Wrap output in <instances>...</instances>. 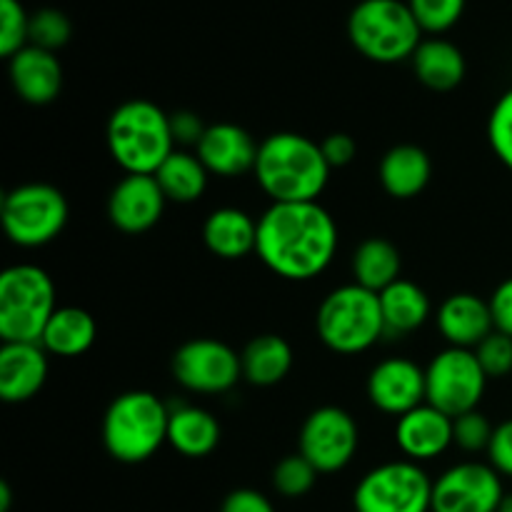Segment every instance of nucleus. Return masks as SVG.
Instances as JSON below:
<instances>
[{"label": "nucleus", "mask_w": 512, "mask_h": 512, "mask_svg": "<svg viewBox=\"0 0 512 512\" xmlns=\"http://www.w3.org/2000/svg\"><path fill=\"white\" fill-rule=\"evenodd\" d=\"M220 512H275L273 503L253 488H238L223 500Z\"/></svg>", "instance_id": "4c0bfd02"}, {"label": "nucleus", "mask_w": 512, "mask_h": 512, "mask_svg": "<svg viewBox=\"0 0 512 512\" xmlns=\"http://www.w3.org/2000/svg\"><path fill=\"white\" fill-rule=\"evenodd\" d=\"M355 512H433V480L420 463L393 460L363 475L353 493Z\"/></svg>", "instance_id": "1a4fd4ad"}, {"label": "nucleus", "mask_w": 512, "mask_h": 512, "mask_svg": "<svg viewBox=\"0 0 512 512\" xmlns=\"http://www.w3.org/2000/svg\"><path fill=\"white\" fill-rule=\"evenodd\" d=\"M108 150L125 175H155L175 150L170 115L143 98L118 105L108 120Z\"/></svg>", "instance_id": "7ed1b4c3"}, {"label": "nucleus", "mask_w": 512, "mask_h": 512, "mask_svg": "<svg viewBox=\"0 0 512 512\" xmlns=\"http://www.w3.org/2000/svg\"><path fill=\"white\" fill-rule=\"evenodd\" d=\"M488 140L500 163L512 173V88L500 95L488 118Z\"/></svg>", "instance_id": "72a5a7b5"}, {"label": "nucleus", "mask_w": 512, "mask_h": 512, "mask_svg": "<svg viewBox=\"0 0 512 512\" xmlns=\"http://www.w3.org/2000/svg\"><path fill=\"white\" fill-rule=\"evenodd\" d=\"M10 503H13V493H10V485L0 483V512H10Z\"/></svg>", "instance_id": "79ce46f5"}, {"label": "nucleus", "mask_w": 512, "mask_h": 512, "mask_svg": "<svg viewBox=\"0 0 512 512\" xmlns=\"http://www.w3.org/2000/svg\"><path fill=\"white\" fill-rule=\"evenodd\" d=\"M323 148L325 160H328L330 168H345V165L353 163L355 153H358V143L350 138L348 133H333L320 143Z\"/></svg>", "instance_id": "58836bf2"}, {"label": "nucleus", "mask_w": 512, "mask_h": 512, "mask_svg": "<svg viewBox=\"0 0 512 512\" xmlns=\"http://www.w3.org/2000/svg\"><path fill=\"white\" fill-rule=\"evenodd\" d=\"M243 378L258 388H270L288 378L293 368V348L285 338L275 333L258 335L240 353Z\"/></svg>", "instance_id": "b1692460"}, {"label": "nucleus", "mask_w": 512, "mask_h": 512, "mask_svg": "<svg viewBox=\"0 0 512 512\" xmlns=\"http://www.w3.org/2000/svg\"><path fill=\"white\" fill-rule=\"evenodd\" d=\"M368 398L388 415H405L425 398V368L408 358H388L375 365L368 375Z\"/></svg>", "instance_id": "4468645a"}, {"label": "nucleus", "mask_w": 512, "mask_h": 512, "mask_svg": "<svg viewBox=\"0 0 512 512\" xmlns=\"http://www.w3.org/2000/svg\"><path fill=\"white\" fill-rule=\"evenodd\" d=\"M330 170L320 143L300 133H273L260 143L253 173L273 203H313Z\"/></svg>", "instance_id": "f03ea898"}, {"label": "nucleus", "mask_w": 512, "mask_h": 512, "mask_svg": "<svg viewBox=\"0 0 512 512\" xmlns=\"http://www.w3.org/2000/svg\"><path fill=\"white\" fill-rule=\"evenodd\" d=\"M503 475L490 463H458L433 483V512H498Z\"/></svg>", "instance_id": "ddd939ff"}, {"label": "nucleus", "mask_w": 512, "mask_h": 512, "mask_svg": "<svg viewBox=\"0 0 512 512\" xmlns=\"http://www.w3.org/2000/svg\"><path fill=\"white\" fill-rule=\"evenodd\" d=\"M395 443L413 463L440 458L453 445V418L430 403L418 405L398 418Z\"/></svg>", "instance_id": "f3484780"}, {"label": "nucleus", "mask_w": 512, "mask_h": 512, "mask_svg": "<svg viewBox=\"0 0 512 512\" xmlns=\"http://www.w3.org/2000/svg\"><path fill=\"white\" fill-rule=\"evenodd\" d=\"M423 33L440 35L453 28L465 13V0H408Z\"/></svg>", "instance_id": "2f4dec72"}, {"label": "nucleus", "mask_w": 512, "mask_h": 512, "mask_svg": "<svg viewBox=\"0 0 512 512\" xmlns=\"http://www.w3.org/2000/svg\"><path fill=\"white\" fill-rule=\"evenodd\" d=\"M353 48L373 63H400L413 58L423 43V28L408 0H360L348 18Z\"/></svg>", "instance_id": "39448f33"}, {"label": "nucleus", "mask_w": 512, "mask_h": 512, "mask_svg": "<svg viewBox=\"0 0 512 512\" xmlns=\"http://www.w3.org/2000/svg\"><path fill=\"white\" fill-rule=\"evenodd\" d=\"M318 475L320 473L313 468V463L308 458L295 453L275 465L273 485L283 498H303V495H308L313 490Z\"/></svg>", "instance_id": "7c9ffc66"}, {"label": "nucleus", "mask_w": 512, "mask_h": 512, "mask_svg": "<svg viewBox=\"0 0 512 512\" xmlns=\"http://www.w3.org/2000/svg\"><path fill=\"white\" fill-rule=\"evenodd\" d=\"M220 443V423L213 413L195 405L170 408L168 445L185 458H205Z\"/></svg>", "instance_id": "5701e85b"}, {"label": "nucleus", "mask_w": 512, "mask_h": 512, "mask_svg": "<svg viewBox=\"0 0 512 512\" xmlns=\"http://www.w3.org/2000/svg\"><path fill=\"white\" fill-rule=\"evenodd\" d=\"M315 328L325 348L333 353H365L385 335L380 295L358 283L340 285L320 303Z\"/></svg>", "instance_id": "423d86ee"}, {"label": "nucleus", "mask_w": 512, "mask_h": 512, "mask_svg": "<svg viewBox=\"0 0 512 512\" xmlns=\"http://www.w3.org/2000/svg\"><path fill=\"white\" fill-rule=\"evenodd\" d=\"M435 323L448 345L465 350H475L495 330L490 303L475 293H455L445 298Z\"/></svg>", "instance_id": "aec40b11"}, {"label": "nucleus", "mask_w": 512, "mask_h": 512, "mask_svg": "<svg viewBox=\"0 0 512 512\" xmlns=\"http://www.w3.org/2000/svg\"><path fill=\"white\" fill-rule=\"evenodd\" d=\"M380 185L385 188V193L393 195L398 200L415 198V195L423 193L430 183V175H433V165H430L428 153L418 145H395L380 160Z\"/></svg>", "instance_id": "4be33fe9"}, {"label": "nucleus", "mask_w": 512, "mask_h": 512, "mask_svg": "<svg viewBox=\"0 0 512 512\" xmlns=\"http://www.w3.org/2000/svg\"><path fill=\"white\" fill-rule=\"evenodd\" d=\"M170 128H173L175 143L198 145L208 125H203V120L195 113H190V110H180V113L170 115Z\"/></svg>", "instance_id": "a19ab883"}, {"label": "nucleus", "mask_w": 512, "mask_h": 512, "mask_svg": "<svg viewBox=\"0 0 512 512\" xmlns=\"http://www.w3.org/2000/svg\"><path fill=\"white\" fill-rule=\"evenodd\" d=\"M168 198L155 175H125L108 200L110 223L128 235H140L158 225Z\"/></svg>", "instance_id": "2eb2a0df"}, {"label": "nucleus", "mask_w": 512, "mask_h": 512, "mask_svg": "<svg viewBox=\"0 0 512 512\" xmlns=\"http://www.w3.org/2000/svg\"><path fill=\"white\" fill-rule=\"evenodd\" d=\"M48 380V353L40 343H3L0 348V398L25 403Z\"/></svg>", "instance_id": "6ab92c4d"}, {"label": "nucleus", "mask_w": 512, "mask_h": 512, "mask_svg": "<svg viewBox=\"0 0 512 512\" xmlns=\"http://www.w3.org/2000/svg\"><path fill=\"white\" fill-rule=\"evenodd\" d=\"M98 335L95 318L83 308H58L43 330L40 345L58 358H78L88 353Z\"/></svg>", "instance_id": "bb28decb"}, {"label": "nucleus", "mask_w": 512, "mask_h": 512, "mask_svg": "<svg viewBox=\"0 0 512 512\" xmlns=\"http://www.w3.org/2000/svg\"><path fill=\"white\" fill-rule=\"evenodd\" d=\"M3 230L20 248H40L63 233L68 223V200L55 185L25 183L3 198Z\"/></svg>", "instance_id": "6e6552de"}, {"label": "nucleus", "mask_w": 512, "mask_h": 512, "mask_svg": "<svg viewBox=\"0 0 512 512\" xmlns=\"http://www.w3.org/2000/svg\"><path fill=\"white\" fill-rule=\"evenodd\" d=\"M493 433L495 428L490 425V420L483 413H478V410H470V413L453 418V445H458L465 453L488 450Z\"/></svg>", "instance_id": "f704fd0d"}, {"label": "nucleus", "mask_w": 512, "mask_h": 512, "mask_svg": "<svg viewBox=\"0 0 512 512\" xmlns=\"http://www.w3.org/2000/svg\"><path fill=\"white\" fill-rule=\"evenodd\" d=\"M488 380L483 365L475 358V350L448 345L425 368V398L433 408L458 418L478 410Z\"/></svg>", "instance_id": "9d476101"}, {"label": "nucleus", "mask_w": 512, "mask_h": 512, "mask_svg": "<svg viewBox=\"0 0 512 512\" xmlns=\"http://www.w3.org/2000/svg\"><path fill=\"white\" fill-rule=\"evenodd\" d=\"M413 70L420 83L430 90H453L465 78V55L445 38H428L413 53Z\"/></svg>", "instance_id": "393cba45"}, {"label": "nucleus", "mask_w": 512, "mask_h": 512, "mask_svg": "<svg viewBox=\"0 0 512 512\" xmlns=\"http://www.w3.org/2000/svg\"><path fill=\"white\" fill-rule=\"evenodd\" d=\"M73 35V25H70L68 15L58 8H40L30 15L28 28V45L43 48L55 53L63 48Z\"/></svg>", "instance_id": "c756f323"}, {"label": "nucleus", "mask_w": 512, "mask_h": 512, "mask_svg": "<svg viewBox=\"0 0 512 512\" xmlns=\"http://www.w3.org/2000/svg\"><path fill=\"white\" fill-rule=\"evenodd\" d=\"M170 408L148 390H130L108 405L103 445L118 463H145L168 443Z\"/></svg>", "instance_id": "20e7f679"}, {"label": "nucleus", "mask_w": 512, "mask_h": 512, "mask_svg": "<svg viewBox=\"0 0 512 512\" xmlns=\"http://www.w3.org/2000/svg\"><path fill=\"white\" fill-rule=\"evenodd\" d=\"M380 295V310L385 320V335H408L423 328L430 318V298L413 280H395Z\"/></svg>", "instance_id": "a878e982"}, {"label": "nucleus", "mask_w": 512, "mask_h": 512, "mask_svg": "<svg viewBox=\"0 0 512 512\" xmlns=\"http://www.w3.org/2000/svg\"><path fill=\"white\" fill-rule=\"evenodd\" d=\"M203 243L223 260L245 258L258 245V220L240 208L213 210L203 223Z\"/></svg>", "instance_id": "412c9836"}, {"label": "nucleus", "mask_w": 512, "mask_h": 512, "mask_svg": "<svg viewBox=\"0 0 512 512\" xmlns=\"http://www.w3.org/2000/svg\"><path fill=\"white\" fill-rule=\"evenodd\" d=\"M498 512H512V493H510V495H505L503 503H500Z\"/></svg>", "instance_id": "37998d69"}, {"label": "nucleus", "mask_w": 512, "mask_h": 512, "mask_svg": "<svg viewBox=\"0 0 512 512\" xmlns=\"http://www.w3.org/2000/svg\"><path fill=\"white\" fill-rule=\"evenodd\" d=\"M258 148L253 135L235 123L208 125L200 143L195 145V155L203 160L210 175L218 178H238V175L255 170Z\"/></svg>", "instance_id": "dca6fc26"}, {"label": "nucleus", "mask_w": 512, "mask_h": 512, "mask_svg": "<svg viewBox=\"0 0 512 512\" xmlns=\"http://www.w3.org/2000/svg\"><path fill=\"white\" fill-rule=\"evenodd\" d=\"M400 268H403V260H400L398 248L385 238H368L353 253L355 283L373 293H383L395 280H400Z\"/></svg>", "instance_id": "cd10ccee"}, {"label": "nucleus", "mask_w": 512, "mask_h": 512, "mask_svg": "<svg viewBox=\"0 0 512 512\" xmlns=\"http://www.w3.org/2000/svg\"><path fill=\"white\" fill-rule=\"evenodd\" d=\"M338 225L313 203H273L258 220L255 253L265 268L285 280H313L333 263Z\"/></svg>", "instance_id": "f257e3e1"}, {"label": "nucleus", "mask_w": 512, "mask_h": 512, "mask_svg": "<svg viewBox=\"0 0 512 512\" xmlns=\"http://www.w3.org/2000/svg\"><path fill=\"white\" fill-rule=\"evenodd\" d=\"M10 83L20 100L30 105H48L63 90V65L50 50L25 45L10 58Z\"/></svg>", "instance_id": "a211bd4d"}, {"label": "nucleus", "mask_w": 512, "mask_h": 512, "mask_svg": "<svg viewBox=\"0 0 512 512\" xmlns=\"http://www.w3.org/2000/svg\"><path fill=\"white\" fill-rule=\"evenodd\" d=\"M55 285L43 268L13 265L0 275V338L3 343H40L55 313Z\"/></svg>", "instance_id": "0eeeda50"}, {"label": "nucleus", "mask_w": 512, "mask_h": 512, "mask_svg": "<svg viewBox=\"0 0 512 512\" xmlns=\"http://www.w3.org/2000/svg\"><path fill=\"white\" fill-rule=\"evenodd\" d=\"M173 375L190 393L218 395L243 378V365L230 345L213 338H195L175 350Z\"/></svg>", "instance_id": "f8f14e48"}, {"label": "nucleus", "mask_w": 512, "mask_h": 512, "mask_svg": "<svg viewBox=\"0 0 512 512\" xmlns=\"http://www.w3.org/2000/svg\"><path fill=\"white\" fill-rule=\"evenodd\" d=\"M475 358L483 365L488 378H505L512 373V338L493 330L483 343L475 348Z\"/></svg>", "instance_id": "c9c22d12"}, {"label": "nucleus", "mask_w": 512, "mask_h": 512, "mask_svg": "<svg viewBox=\"0 0 512 512\" xmlns=\"http://www.w3.org/2000/svg\"><path fill=\"white\" fill-rule=\"evenodd\" d=\"M208 178L210 173L203 160L198 155L185 153V150H173L170 158L155 170L160 190L173 203H195L198 198H203Z\"/></svg>", "instance_id": "c85d7f7f"}, {"label": "nucleus", "mask_w": 512, "mask_h": 512, "mask_svg": "<svg viewBox=\"0 0 512 512\" xmlns=\"http://www.w3.org/2000/svg\"><path fill=\"white\" fill-rule=\"evenodd\" d=\"M30 15L20 0H0V55L13 58L28 45Z\"/></svg>", "instance_id": "473e14b6"}, {"label": "nucleus", "mask_w": 512, "mask_h": 512, "mask_svg": "<svg viewBox=\"0 0 512 512\" xmlns=\"http://www.w3.org/2000/svg\"><path fill=\"white\" fill-rule=\"evenodd\" d=\"M490 465L505 478H512V418L495 428L493 440L488 448Z\"/></svg>", "instance_id": "e433bc0d"}, {"label": "nucleus", "mask_w": 512, "mask_h": 512, "mask_svg": "<svg viewBox=\"0 0 512 512\" xmlns=\"http://www.w3.org/2000/svg\"><path fill=\"white\" fill-rule=\"evenodd\" d=\"M360 433L353 415L335 405H323L305 418L298 435V453L323 473H338L358 453Z\"/></svg>", "instance_id": "9b49d317"}, {"label": "nucleus", "mask_w": 512, "mask_h": 512, "mask_svg": "<svg viewBox=\"0 0 512 512\" xmlns=\"http://www.w3.org/2000/svg\"><path fill=\"white\" fill-rule=\"evenodd\" d=\"M488 303L490 313H493L495 330H500V333L510 335L512 338V278L503 280V283L495 288L493 298H490Z\"/></svg>", "instance_id": "ea45409f"}]
</instances>
